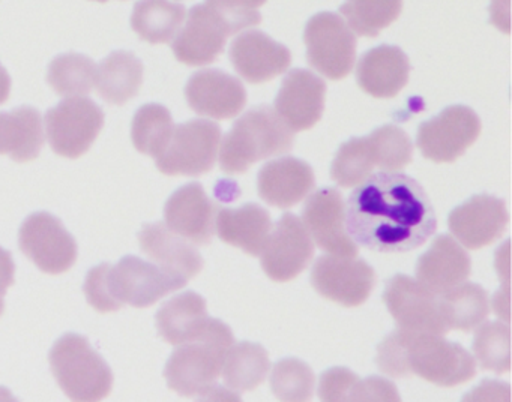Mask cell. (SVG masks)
<instances>
[{"label":"cell","mask_w":512,"mask_h":402,"mask_svg":"<svg viewBox=\"0 0 512 402\" xmlns=\"http://www.w3.org/2000/svg\"><path fill=\"white\" fill-rule=\"evenodd\" d=\"M197 398V402H244L238 393L217 384Z\"/></svg>","instance_id":"cell-43"},{"label":"cell","mask_w":512,"mask_h":402,"mask_svg":"<svg viewBox=\"0 0 512 402\" xmlns=\"http://www.w3.org/2000/svg\"><path fill=\"white\" fill-rule=\"evenodd\" d=\"M341 402H401V396L392 381L371 375L355 381Z\"/></svg>","instance_id":"cell-40"},{"label":"cell","mask_w":512,"mask_h":402,"mask_svg":"<svg viewBox=\"0 0 512 402\" xmlns=\"http://www.w3.org/2000/svg\"><path fill=\"white\" fill-rule=\"evenodd\" d=\"M401 9L403 0H346L340 12L352 32L374 38L400 17Z\"/></svg>","instance_id":"cell-36"},{"label":"cell","mask_w":512,"mask_h":402,"mask_svg":"<svg viewBox=\"0 0 512 402\" xmlns=\"http://www.w3.org/2000/svg\"><path fill=\"white\" fill-rule=\"evenodd\" d=\"M215 227L223 242L257 257L271 234L272 219L265 207L247 203L236 209L218 210Z\"/></svg>","instance_id":"cell-26"},{"label":"cell","mask_w":512,"mask_h":402,"mask_svg":"<svg viewBox=\"0 0 512 402\" xmlns=\"http://www.w3.org/2000/svg\"><path fill=\"white\" fill-rule=\"evenodd\" d=\"M191 110L212 119H233L247 104V90L239 78L221 69H200L185 86Z\"/></svg>","instance_id":"cell-17"},{"label":"cell","mask_w":512,"mask_h":402,"mask_svg":"<svg viewBox=\"0 0 512 402\" xmlns=\"http://www.w3.org/2000/svg\"><path fill=\"white\" fill-rule=\"evenodd\" d=\"M409 74L407 54L388 44L368 50L356 68L359 87L374 98H394L406 86Z\"/></svg>","instance_id":"cell-24"},{"label":"cell","mask_w":512,"mask_h":402,"mask_svg":"<svg viewBox=\"0 0 512 402\" xmlns=\"http://www.w3.org/2000/svg\"><path fill=\"white\" fill-rule=\"evenodd\" d=\"M316 186L313 168L293 156L263 165L257 174V191L269 206L289 209L304 201Z\"/></svg>","instance_id":"cell-22"},{"label":"cell","mask_w":512,"mask_h":402,"mask_svg":"<svg viewBox=\"0 0 512 402\" xmlns=\"http://www.w3.org/2000/svg\"><path fill=\"white\" fill-rule=\"evenodd\" d=\"M377 155L379 168L395 171L407 167L412 162L413 144L407 132L395 125H385L374 129L370 134Z\"/></svg>","instance_id":"cell-39"},{"label":"cell","mask_w":512,"mask_h":402,"mask_svg":"<svg viewBox=\"0 0 512 402\" xmlns=\"http://www.w3.org/2000/svg\"><path fill=\"white\" fill-rule=\"evenodd\" d=\"M307 60L329 80H341L356 62V36L346 21L334 12H319L304 30Z\"/></svg>","instance_id":"cell-9"},{"label":"cell","mask_w":512,"mask_h":402,"mask_svg":"<svg viewBox=\"0 0 512 402\" xmlns=\"http://www.w3.org/2000/svg\"><path fill=\"white\" fill-rule=\"evenodd\" d=\"M314 383L313 369L295 357L278 360L272 368L271 390L281 402H310Z\"/></svg>","instance_id":"cell-38"},{"label":"cell","mask_w":512,"mask_h":402,"mask_svg":"<svg viewBox=\"0 0 512 402\" xmlns=\"http://www.w3.org/2000/svg\"><path fill=\"white\" fill-rule=\"evenodd\" d=\"M19 246L35 266L50 275H61L76 264L79 246L58 216L35 212L23 221Z\"/></svg>","instance_id":"cell-11"},{"label":"cell","mask_w":512,"mask_h":402,"mask_svg":"<svg viewBox=\"0 0 512 402\" xmlns=\"http://www.w3.org/2000/svg\"><path fill=\"white\" fill-rule=\"evenodd\" d=\"M49 360L59 387L71 401L101 402L112 392V369L86 336L65 333L50 350Z\"/></svg>","instance_id":"cell-7"},{"label":"cell","mask_w":512,"mask_h":402,"mask_svg":"<svg viewBox=\"0 0 512 402\" xmlns=\"http://www.w3.org/2000/svg\"><path fill=\"white\" fill-rule=\"evenodd\" d=\"M325 98V81L308 69L296 68L284 77L275 108L290 131H307L322 119Z\"/></svg>","instance_id":"cell-18"},{"label":"cell","mask_w":512,"mask_h":402,"mask_svg":"<svg viewBox=\"0 0 512 402\" xmlns=\"http://www.w3.org/2000/svg\"><path fill=\"white\" fill-rule=\"evenodd\" d=\"M217 206L199 182L187 183L176 189L166 206L167 228L196 245H208L214 236Z\"/></svg>","instance_id":"cell-20"},{"label":"cell","mask_w":512,"mask_h":402,"mask_svg":"<svg viewBox=\"0 0 512 402\" xmlns=\"http://www.w3.org/2000/svg\"><path fill=\"white\" fill-rule=\"evenodd\" d=\"M346 228L356 245L371 251L407 252L433 236L437 218L430 198L415 179L380 171L350 194Z\"/></svg>","instance_id":"cell-1"},{"label":"cell","mask_w":512,"mask_h":402,"mask_svg":"<svg viewBox=\"0 0 512 402\" xmlns=\"http://www.w3.org/2000/svg\"><path fill=\"white\" fill-rule=\"evenodd\" d=\"M461 402H511V386L499 380H482Z\"/></svg>","instance_id":"cell-42"},{"label":"cell","mask_w":512,"mask_h":402,"mask_svg":"<svg viewBox=\"0 0 512 402\" xmlns=\"http://www.w3.org/2000/svg\"><path fill=\"white\" fill-rule=\"evenodd\" d=\"M97 66L91 57L67 53L55 57L47 72V81L61 96L88 95L95 83Z\"/></svg>","instance_id":"cell-35"},{"label":"cell","mask_w":512,"mask_h":402,"mask_svg":"<svg viewBox=\"0 0 512 402\" xmlns=\"http://www.w3.org/2000/svg\"><path fill=\"white\" fill-rule=\"evenodd\" d=\"M481 120L466 105H451L433 119L421 123L416 144L424 158L433 162H454L478 140Z\"/></svg>","instance_id":"cell-13"},{"label":"cell","mask_w":512,"mask_h":402,"mask_svg":"<svg viewBox=\"0 0 512 402\" xmlns=\"http://www.w3.org/2000/svg\"><path fill=\"white\" fill-rule=\"evenodd\" d=\"M97 2H107V0H97Z\"/></svg>","instance_id":"cell-49"},{"label":"cell","mask_w":512,"mask_h":402,"mask_svg":"<svg viewBox=\"0 0 512 402\" xmlns=\"http://www.w3.org/2000/svg\"><path fill=\"white\" fill-rule=\"evenodd\" d=\"M236 5L244 6V8L256 9L259 6L265 5L266 0H230Z\"/></svg>","instance_id":"cell-46"},{"label":"cell","mask_w":512,"mask_h":402,"mask_svg":"<svg viewBox=\"0 0 512 402\" xmlns=\"http://www.w3.org/2000/svg\"><path fill=\"white\" fill-rule=\"evenodd\" d=\"M158 333L169 344L194 341L209 323L206 300L194 291H185L167 300L155 315Z\"/></svg>","instance_id":"cell-27"},{"label":"cell","mask_w":512,"mask_h":402,"mask_svg":"<svg viewBox=\"0 0 512 402\" xmlns=\"http://www.w3.org/2000/svg\"><path fill=\"white\" fill-rule=\"evenodd\" d=\"M188 279L137 255H125L116 266L101 263L92 267L83 285L86 299L100 312L119 311L125 303L148 308L173 291L181 290Z\"/></svg>","instance_id":"cell-3"},{"label":"cell","mask_w":512,"mask_h":402,"mask_svg":"<svg viewBox=\"0 0 512 402\" xmlns=\"http://www.w3.org/2000/svg\"><path fill=\"white\" fill-rule=\"evenodd\" d=\"M302 224L311 239L334 257L355 258L359 248L346 228V203L335 188H322L305 201Z\"/></svg>","instance_id":"cell-16"},{"label":"cell","mask_w":512,"mask_h":402,"mask_svg":"<svg viewBox=\"0 0 512 402\" xmlns=\"http://www.w3.org/2000/svg\"><path fill=\"white\" fill-rule=\"evenodd\" d=\"M235 344L232 329L217 318H209L205 332L178 345L164 368L167 386L185 398H196L217 383L227 351Z\"/></svg>","instance_id":"cell-6"},{"label":"cell","mask_w":512,"mask_h":402,"mask_svg":"<svg viewBox=\"0 0 512 402\" xmlns=\"http://www.w3.org/2000/svg\"><path fill=\"white\" fill-rule=\"evenodd\" d=\"M472 272L469 254L448 234H440L419 257L416 278L425 288L443 294L463 284Z\"/></svg>","instance_id":"cell-23"},{"label":"cell","mask_w":512,"mask_h":402,"mask_svg":"<svg viewBox=\"0 0 512 402\" xmlns=\"http://www.w3.org/2000/svg\"><path fill=\"white\" fill-rule=\"evenodd\" d=\"M386 308L401 330L445 336L448 332L443 317L440 294L425 288L407 275H395L383 291Z\"/></svg>","instance_id":"cell-12"},{"label":"cell","mask_w":512,"mask_h":402,"mask_svg":"<svg viewBox=\"0 0 512 402\" xmlns=\"http://www.w3.org/2000/svg\"><path fill=\"white\" fill-rule=\"evenodd\" d=\"M7 290L8 288H5L4 285H0V315L4 314L5 311L4 296Z\"/></svg>","instance_id":"cell-48"},{"label":"cell","mask_w":512,"mask_h":402,"mask_svg":"<svg viewBox=\"0 0 512 402\" xmlns=\"http://www.w3.org/2000/svg\"><path fill=\"white\" fill-rule=\"evenodd\" d=\"M508 222L505 201L488 194L473 195L448 218L451 233L469 249H481L499 239Z\"/></svg>","instance_id":"cell-19"},{"label":"cell","mask_w":512,"mask_h":402,"mask_svg":"<svg viewBox=\"0 0 512 402\" xmlns=\"http://www.w3.org/2000/svg\"><path fill=\"white\" fill-rule=\"evenodd\" d=\"M143 83V63L131 51L118 50L110 53L95 75V84L104 101L124 105L139 93Z\"/></svg>","instance_id":"cell-29"},{"label":"cell","mask_w":512,"mask_h":402,"mask_svg":"<svg viewBox=\"0 0 512 402\" xmlns=\"http://www.w3.org/2000/svg\"><path fill=\"white\" fill-rule=\"evenodd\" d=\"M473 353L485 371L506 374L511 369V330L508 323L488 321L476 330Z\"/></svg>","instance_id":"cell-37"},{"label":"cell","mask_w":512,"mask_h":402,"mask_svg":"<svg viewBox=\"0 0 512 402\" xmlns=\"http://www.w3.org/2000/svg\"><path fill=\"white\" fill-rule=\"evenodd\" d=\"M260 21L262 15L256 9L230 0H205L188 12L184 29L173 41V53L185 65H209L221 56L230 36Z\"/></svg>","instance_id":"cell-4"},{"label":"cell","mask_w":512,"mask_h":402,"mask_svg":"<svg viewBox=\"0 0 512 402\" xmlns=\"http://www.w3.org/2000/svg\"><path fill=\"white\" fill-rule=\"evenodd\" d=\"M374 167H377V155L370 135L350 138L338 149L331 176L343 188H353L371 176Z\"/></svg>","instance_id":"cell-34"},{"label":"cell","mask_w":512,"mask_h":402,"mask_svg":"<svg viewBox=\"0 0 512 402\" xmlns=\"http://www.w3.org/2000/svg\"><path fill=\"white\" fill-rule=\"evenodd\" d=\"M229 57L236 72L253 84L266 83L284 74L292 63L289 48L259 30H247L236 36Z\"/></svg>","instance_id":"cell-21"},{"label":"cell","mask_w":512,"mask_h":402,"mask_svg":"<svg viewBox=\"0 0 512 402\" xmlns=\"http://www.w3.org/2000/svg\"><path fill=\"white\" fill-rule=\"evenodd\" d=\"M11 93V77L7 69L0 65V104L8 101Z\"/></svg>","instance_id":"cell-45"},{"label":"cell","mask_w":512,"mask_h":402,"mask_svg":"<svg viewBox=\"0 0 512 402\" xmlns=\"http://www.w3.org/2000/svg\"><path fill=\"white\" fill-rule=\"evenodd\" d=\"M293 132L269 105H256L233 123L220 143L221 170L242 174L262 159L289 153Z\"/></svg>","instance_id":"cell-5"},{"label":"cell","mask_w":512,"mask_h":402,"mask_svg":"<svg viewBox=\"0 0 512 402\" xmlns=\"http://www.w3.org/2000/svg\"><path fill=\"white\" fill-rule=\"evenodd\" d=\"M139 242L142 251L158 266L178 273L188 281L203 269L200 252L163 222L143 224L139 231Z\"/></svg>","instance_id":"cell-25"},{"label":"cell","mask_w":512,"mask_h":402,"mask_svg":"<svg viewBox=\"0 0 512 402\" xmlns=\"http://www.w3.org/2000/svg\"><path fill=\"white\" fill-rule=\"evenodd\" d=\"M359 377L355 372L347 368L328 369L320 375L319 381V398L322 402H341L347 390L352 387Z\"/></svg>","instance_id":"cell-41"},{"label":"cell","mask_w":512,"mask_h":402,"mask_svg":"<svg viewBox=\"0 0 512 402\" xmlns=\"http://www.w3.org/2000/svg\"><path fill=\"white\" fill-rule=\"evenodd\" d=\"M377 366L391 377L415 374L442 387L467 383L476 375V362L458 342L431 333L398 329L377 347Z\"/></svg>","instance_id":"cell-2"},{"label":"cell","mask_w":512,"mask_h":402,"mask_svg":"<svg viewBox=\"0 0 512 402\" xmlns=\"http://www.w3.org/2000/svg\"><path fill=\"white\" fill-rule=\"evenodd\" d=\"M313 255V240L301 219L284 213L263 246L262 267L272 281H292L307 269Z\"/></svg>","instance_id":"cell-15"},{"label":"cell","mask_w":512,"mask_h":402,"mask_svg":"<svg viewBox=\"0 0 512 402\" xmlns=\"http://www.w3.org/2000/svg\"><path fill=\"white\" fill-rule=\"evenodd\" d=\"M103 108L91 98L65 99L46 114L47 140L58 155L76 159L91 149L104 126Z\"/></svg>","instance_id":"cell-10"},{"label":"cell","mask_w":512,"mask_h":402,"mask_svg":"<svg viewBox=\"0 0 512 402\" xmlns=\"http://www.w3.org/2000/svg\"><path fill=\"white\" fill-rule=\"evenodd\" d=\"M43 146V120L37 108L23 105L0 111V155L28 162L38 158Z\"/></svg>","instance_id":"cell-28"},{"label":"cell","mask_w":512,"mask_h":402,"mask_svg":"<svg viewBox=\"0 0 512 402\" xmlns=\"http://www.w3.org/2000/svg\"><path fill=\"white\" fill-rule=\"evenodd\" d=\"M271 362L269 354L262 345L254 342H238L227 351L224 359V383L235 392H250L265 381Z\"/></svg>","instance_id":"cell-31"},{"label":"cell","mask_w":512,"mask_h":402,"mask_svg":"<svg viewBox=\"0 0 512 402\" xmlns=\"http://www.w3.org/2000/svg\"><path fill=\"white\" fill-rule=\"evenodd\" d=\"M184 5L169 0H139L131 15L134 32L151 44H164L175 38L184 23Z\"/></svg>","instance_id":"cell-30"},{"label":"cell","mask_w":512,"mask_h":402,"mask_svg":"<svg viewBox=\"0 0 512 402\" xmlns=\"http://www.w3.org/2000/svg\"><path fill=\"white\" fill-rule=\"evenodd\" d=\"M311 284L326 299L355 308L370 297L376 285V272L362 258L323 255L311 270Z\"/></svg>","instance_id":"cell-14"},{"label":"cell","mask_w":512,"mask_h":402,"mask_svg":"<svg viewBox=\"0 0 512 402\" xmlns=\"http://www.w3.org/2000/svg\"><path fill=\"white\" fill-rule=\"evenodd\" d=\"M443 317L449 330L470 332L484 323L490 314V299L479 284L463 282L452 290L440 294Z\"/></svg>","instance_id":"cell-32"},{"label":"cell","mask_w":512,"mask_h":402,"mask_svg":"<svg viewBox=\"0 0 512 402\" xmlns=\"http://www.w3.org/2000/svg\"><path fill=\"white\" fill-rule=\"evenodd\" d=\"M173 119L170 111L161 104H145L134 114L131 138L134 146L155 159L164 152L172 137Z\"/></svg>","instance_id":"cell-33"},{"label":"cell","mask_w":512,"mask_h":402,"mask_svg":"<svg viewBox=\"0 0 512 402\" xmlns=\"http://www.w3.org/2000/svg\"><path fill=\"white\" fill-rule=\"evenodd\" d=\"M0 402H20L8 387L0 386Z\"/></svg>","instance_id":"cell-47"},{"label":"cell","mask_w":512,"mask_h":402,"mask_svg":"<svg viewBox=\"0 0 512 402\" xmlns=\"http://www.w3.org/2000/svg\"><path fill=\"white\" fill-rule=\"evenodd\" d=\"M505 3H509V0H505ZM491 20L503 32H509V14L502 8V0H493L491 2Z\"/></svg>","instance_id":"cell-44"},{"label":"cell","mask_w":512,"mask_h":402,"mask_svg":"<svg viewBox=\"0 0 512 402\" xmlns=\"http://www.w3.org/2000/svg\"><path fill=\"white\" fill-rule=\"evenodd\" d=\"M220 143V125L211 120L193 119L176 125L166 149L155 159L158 170L167 176L208 173L217 161Z\"/></svg>","instance_id":"cell-8"}]
</instances>
